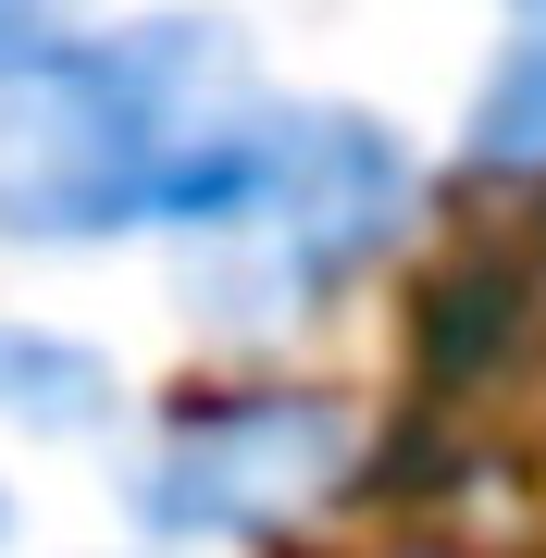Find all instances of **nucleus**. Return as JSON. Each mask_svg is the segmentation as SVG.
I'll return each instance as SVG.
<instances>
[{"mask_svg": "<svg viewBox=\"0 0 546 558\" xmlns=\"http://www.w3.org/2000/svg\"><path fill=\"white\" fill-rule=\"evenodd\" d=\"M262 50L236 13H124L75 25L0 87V248H112L186 236L262 124Z\"/></svg>", "mask_w": 546, "mask_h": 558, "instance_id": "obj_1", "label": "nucleus"}, {"mask_svg": "<svg viewBox=\"0 0 546 558\" xmlns=\"http://www.w3.org/2000/svg\"><path fill=\"white\" fill-rule=\"evenodd\" d=\"M124 558H186V546H124Z\"/></svg>", "mask_w": 546, "mask_h": 558, "instance_id": "obj_8", "label": "nucleus"}, {"mask_svg": "<svg viewBox=\"0 0 546 558\" xmlns=\"http://www.w3.org/2000/svg\"><path fill=\"white\" fill-rule=\"evenodd\" d=\"M460 174L546 186V13H522L485 50V75H472V100H460Z\"/></svg>", "mask_w": 546, "mask_h": 558, "instance_id": "obj_5", "label": "nucleus"}, {"mask_svg": "<svg viewBox=\"0 0 546 558\" xmlns=\"http://www.w3.org/2000/svg\"><path fill=\"white\" fill-rule=\"evenodd\" d=\"M423 149L361 100H262L236 174L174 236L186 323L223 348H299L348 286H373L423 223Z\"/></svg>", "mask_w": 546, "mask_h": 558, "instance_id": "obj_2", "label": "nucleus"}, {"mask_svg": "<svg viewBox=\"0 0 546 558\" xmlns=\"http://www.w3.org/2000/svg\"><path fill=\"white\" fill-rule=\"evenodd\" d=\"M75 25H87V0H0V87H13L38 50H62Z\"/></svg>", "mask_w": 546, "mask_h": 558, "instance_id": "obj_6", "label": "nucleus"}, {"mask_svg": "<svg viewBox=\"0 0 546 558\" xmlns=\"http://www.w3.org/2000/svg\"><path fill=\"white\" fill-rule=\"evenodd\" d=\"M0 546H13V484H0Z\"/></svg>", "mask_w": 546, "mask_h": 558, "instance_id": "obj_7", "label": "nucleus"}, {"mask_svg": "<svg viewBox=\"0 0 546 558\" xmlns=\"http://www.w3.org/2000/svg\"><path fill=\"white\" fill-rule=\"evenodd\" d=\"M373 484V422L336 385L299 373H223L137 435L124 459V509L149 546L223 558V546H311L336 534L348 497Z\"/></svg>", "mask_w": 546, "mask_h": 558, "instance_id": "obj_3", "label": "nucleus"}, {"mask_svg": "<svg viewBox=\"0 0 546 558\" xmlns=\"http://www.w3.org/2000/svg\"><path fill=\"white\" fill-rule=\"evenodd\" d=\"M124 373L100 336H62L38 311H0V435H38V447H87L112 435Z\"/></svg>", "mask_w": 546, "mask_h": 558, "instance_id": "obj_4", "label": "nucleus"}, {"mask_svg": "<svg viewBox=\"0 0 546 558\" xmlns=\"http://www.w3.org/2000/svg\"><path fill=\"white\" fill-rule=\"evenodd\" d=\"M522 13H546V0H522Z\"/></svg>", "mask_w": 546, "mask_h": 558, "instance_id": "obj_9", "label": "nucleus"}]
</instances>
